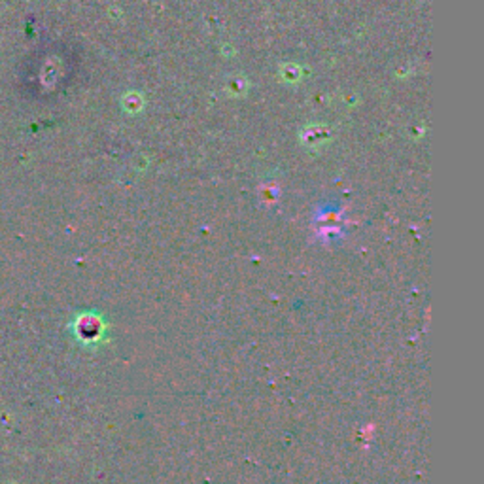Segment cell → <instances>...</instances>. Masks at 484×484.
I'll use <instances>...</instances> for the list:
<instances>
[{
    "label": "cell",
    "instance_id": "1",
    "mask_svg": "<svg viewBox=\"0 0 484 484\" xmlns=\"http://www.w3.org/2000/svg\"><path fill=\"white\" fill-rule=\"evenodd\" d=\"M104 320L95 312H82L76 316L74 324H72V331L74 337L82 344H95L103 339L104 335Z\"/></svg>",
    "mask_w": 484,
    "mask_h": 484
}]
</instances>
